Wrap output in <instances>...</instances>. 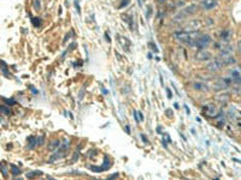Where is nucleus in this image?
<instances>
[{
  "label": "nucleus",
  "instance_id": "f257e3e1",
  "mask_svg": "<svg viewBox=\"0 0 241 180\" xmlns=\"http://www.w3.org/2000/svg\"><path fill=\"white\" fill-rule=\"evenodd\" d=\"M198 33L197 31H177L174 34V37L176 41L183 43V44H187L189 47H195V41L198 39Z\"/></svg>",
  "mask_w": 241,
  "mask_h": 180
},
{
  "label": "nucleus",
  "instance_id": "4be33fe9",
  "mask_svg": "<svg viewBox=\"0 0 241 180\" xmlns=\"http://www.w3.org/2000/svg\"><path fill=\"white\" fill-rule=\"evenodd\" d=\"M32 22H33V24H34L35 26H40V25H41V19H39V18H33Z\"/></svg>",
  "mask_w": 241,
  "mask_h": 180
},
{
  "label": "nucleus",
  "instance_id": "f03ea898",
  "mask_svg": "<svg viewBox=\"0 0 241 180\" xmlns=\"http://www.w3.org/2000/svg\"><path fill=\"white\" fill-rule=\"evenodd\" d=\"M69 148H70V142H69V139H64L63 143L60 144L59 148L54 151V154L51 156L50 162L57 161L58 159H63L64 156H66V154H68V151H69Z\"/></svg>",
  "mask_w": 241,
  "mask_h": 180
},
{
  "label": "nucleus",
  "instance_id": "aec40b11",
  "mask_svg": "<svg viewBox=\"0 0 241 180\" xmlns=\"http://www.w3.org/2000/svg\"><path fill=\"white\" fill-rule=\"evenodd\" d=\"M1 72H3V74H4V76H7V70H6V64L3 61L1 63Z\"/></svg>",
  "mask_w": 241,
  "mask_h": 180
},
{
  "label": "nucleus",
  "instance_id": "393cba45",
  "mask_svg": "<svg viewBox=\"0 0 241 180\" xmlns=\"http://www.w3.org/2000/svg\"><path fill=\"white\" fill-rule=\"evenodd\" d=\"M75 6H76V10H77V12L80 13V6H79V0H75Z\"/></svg>",
  "mask_w": 241,
  "mask_h": 180
},
{
  "label": "nucleus",
  "instance_id": "39448f33",
  "mask_svg": "<svg viewBox=\"0 0 241 180\" xmlns=\"http://www.w3.org/2000/svg\"><path fill=\"white\" fill-rule=\"evenodd\" d=\"M195 59L198 60V61H210V60H212V54H211L209 51H204V49H200L197 52V54H195Z\"/></svg>",
  "mask_w": 241,
  "mask_h": 180
},
{
  "label": "nucleus",
  "instance_id": "bb28decb",
  "mask_svg": "<svg viewBox=\"0 0 241 180\" xmlns=\"http://www.w3.org/2000/svg\"><path fill=\"white\" fill-rule=\"evenodd\" d=\"M237 51L241 53V39H240L239 42H237Z\"/></svg>",
  "mask_w": 241,
  "mask_h": 180
},
{
  "label": "nucleus",
  "instance_id": "a211bd4d",
  "mask_svg": "<svg viewBox=\"0 0 241 180\" xmlns=\"http://www.w3.org/2000/svg\"><path fill=\"white\" fill-rule=\"evenodd\" d=\"M11 172H12V174L13 175H19L21 174V169L17 167V166H14V164H12V166H11Z\"/></svg>",
  "mask_w": 241,
  "mask_h": 180
},
{
  "label": "nucleus",
  "instance_id": "dca6fc26",
  "mask_svg": "<svg viewBox=\"0 0 241 180\" xmlns=\"http://www.w3.org/2000/svg\"><path fill=\"white\" fill-rule=\"evenodd\" d=\"M134 116H135V121H136V123H141L142 120H144V115H142L141 112L135 111V112H134Z\"/></svg>",
  "mask_w": 241,
  "mask_h": 180
},
{
  "label": "nucleus",
  "instance_id": "f704fd0d",
  "mask_svg": "<svg viewBox=\"0 0 241 180\" xmlns=\"http://www.w3.org/2000/svg\"><path fill=\"white\" fill-rule=\"evenodd\" d=\"M240 71H241V67H240Z\"/></svg>",
  "mask_w": 241,
  "mask_h": 180
},
{
  "label": "nucleus",
  "instance_id": "423d86ee",
  "mask_svg": "<svg viewBox=\"0 0 241 180\" xmlns=\"http://www.w3.org/2000/svg\"><path fill=\"white\" fill-rule=\"evenodd\" d=\"M204 112H205V115L209 118H216L218 115V109L214 104H207V107H205Z\"/></svg>",
  "mask_w": 241,
  "mask_h": 180
},
{
  "label": "nucleus",
  "instance_id": "a878e982",
  "mask_svg": "<svg viewBox=\"0 0 241 180\" xmlns=\"http://www.w3.org/2000/svg\"><path fill=\"white\" fill-rule=\"evenodd\" d=\"M167 93H168V97H169V99H171V97H172V94H171V90H170L169 88L167 89Z\"/></svg>",
  "mask_w": 241,
  "mask_h": 180
},
{
  "label": "nucleus",
  "instance_id": "2f4dec72",
  "mask_svg": "<svg viewBox=\"0 0 241 180\" xmlns=\"http://www.w3.org/2000/svg\"><path fill=\"white\" fill-rule=\"evenodd\" d=\"M126 130H127V133H130V129H129V126H126Z\"/></svg>",
  "mask_w": 241,
  "mask_h": 180
},
{
  "label": "nucleus",
  "instance_id": "6e6552de",
  "mask_svg": "<svg viewBox=\"0 0 241 180\" xmlns=\"http://www.w3.org/2000/svg\"><path fill=\"white\" fill-rule=\"evenodd\" d=\"M200 6L204 10H211V9H214L215 6H217V1H216V0H203Z\"/></svg>",
  "mask_w": 241,
  "mask_h": 180
},
{
  "label": "nucleus",
  "instance_id": "4468645a",
  "mask_svg": "<svg viewBox=\"0 0 241 180\" xmlns=\"http://www.w3.org/2000/svg\"><path fill=\"white\" fill-rule=\"evenodd\" d=\"M216 100L218 102H222V103H225V102H228L229 101V94L227 93H222V94H218L216 96Z\"/></svg>",
  "mask_w": 241,
  "mask_h": 180
},
{
  "label": "nucleus",
  "instance_id": "412c9836",
  "mask_svg": "<svg viewBox=\"0 0 241 180\" xmlns=\"http://www.w3.org/2000/svg\"><path fill=\"white\" fill-rule=\"evenodd\" d=\"M41 174H42L41 172L36 171V172H32V173H28V174H27V178H32V176H35V175H41Z\"/></svg>",
  "mask_w": 241,
  "mask_h": 180
},
{
  "label": "nucleus",
  "instance_id": "f8f14e48",
  "mask_svg": "<svg viewBox=\"0 0 241 180\" xmlns=\"http://www.w3.org/2000/svg\"><path fill=\"white\" fill-rule=\"evenodd\" d=\"M193 88L195 90H200V91H207V90H209V86L206 85V83H201V82L193 83Z\"/></svg>",
  "mask_w": 241,
  "mask_h": 180
},
{
  "label": "nucleus",
  "instance_id": "f3484780",
  "mask_svg": "<svg viewBox=\"0 0 241 180\" xmlns=\"http://www.w3.org/2000/svg\"><path fill=\"white\" fill-rule=\"evenodd\" d=\"M195 10H197V6H195V5H190V6H188V7L183 11V13H188V14H190V13H194Z\"/></svg>",
  "mask_w": 241,
  "mask_h": 180
},
{
  "label": "nucleus",
  "instance_id": "b1692460",
  "mask_svg": "<svg viewBox=\"0 0 241 180\" xmlns=\"http://www.w3.org/2000/svg\"><path fill=\"white\" fill-rule=\"evenodd\" d=\"M1 172H3V175H7V171H6V167H4V163L1 164Z\"/></svg>",
  "mask_w": 241,
  "mask_h": 180
},
{
  "label": "nucleus",
  "instance_id": "473e14b6",
  "mask_svg": "<svg viewBox=\"0 0 241 180\" xmlns=\"http://www.w3.org/2000/svg\"><path fill=\"white\" fill-rule=\"evenodd\" d=\"M157 132H158V133H160V132H162V129H160V127H158V129H157Z\"/></svg>",
  "mask_w": 241,
  "mask_h": 180
},
{
  "label": "nucleus",
  "instance_id": "cd10ccee",
  "mask_svg": "<svg viewBox=\"0 0 241 180\" xmlns=\"http://www.w3.org/2000/svg\"><path fill=\"white\" fill-rule=\"evenodd\" d=\"M164 139H165V142H171V139H170V137L169 136H167V134H165V136H164Z\"/></svg>",
  "mask_w": 241,
  "mask_h": 180
},
{
  "label": "nucleus",
  "instance_id": "7c9ffc66",
  "mask_svg": "<svg viewBox=\"0 0 241 180\" xmlns=\"http://www.w3.org/2000/svg\"><path fill=\"white\" fill-rule=\"evenodd\" d=\"M141 138L144 139V142H145V143H147V142H148V141H147V138H146V136H145V134H141Z\"/></svg>",
  "mask_w": 241,
  "mask_h": 180
},
{
  "label": "nucleus",
  "instance_id": "6ab92c4d",
  "mask_svg": "<svg viewBox=\"0 0 241 180\" xmlns=\"http://www.w3.org/2000/svg\"><path fill=\"white\" fill-rule=\"evenodd\" d=\"M36 144H38V142H36V138H35V137H34V138H30V144L28 145V149H33Z\"/></svg>",
  "mask_w": 241,
  "mask_h": 180
},
{
  "label": "nucleus",
  "instance_id": "7ed1b4c3",
  "mask_svg": "<svg viewBox=\"0 0 241 180\" xmlns=\"http://www.w3.org/2000/svg\"><path fill=\"white\" fill-rule=\"evenodd\" d=\"M211 42H212V39H211V36L209 34H201L198 36L197 41H195V47H198L199 49H204Z\"/></svg>",
  "mask_w": 241,
  "mask_h": 180
},
{
  "label": "nucleus",
  "instance_id": "c756f323",
  "mask_svg": "<svg viewBox=\"0 0 241 180\" xmlns=\"http://www.w3.org/2000/svg\"><path fill=\"white\" fill-rule=\"evenodd\" d=\"M128 3H129V1H128V0H124V1H123L122 4H120V7H124V6H126V5L128 4Z\"/></svg>",
  "mask_w": 241,
  "mask_h": 180
},
{
  "label": "nucleus",
  "instance_id": "9b49d317",
  "mask_svg": "<svg viewBox=\"0 0 241 180\" xmlns=\"http://www.w3.org/2000/svg\"><path fill=\"white\" fill-rule=\"evenodd\" d=\"M230 77L233 78L234 82H239L241 81V71L240 69H234L230 71Z\"/></svg>",
  "mask_w": 241,
  "mask_h": 180
},
{
  "label": "nucleus",
  "instance_id": "ddd939ff",
  "mask_svg": "<svg viewBox=\"0 0 241 180\" xmlns=\"http://www.w3.org/2000/svg\"><path fill=\"white\" fill-rule=\"evenodd\" d=\"M59 145H60V142H59L58 139H53V141H51V142L48 143L47 149L50 150V151H56V150L59 148Z\"/></svg>",
  "mask_w": 241,
  "mask_h": 180
},
{
  "label": "nucleus",
  "instance_id": "2eb2a0df",
  "mask_svg": "<svg viewBox=\"0 0 241 180\" xmlns=\"http://www.w3.org/2000/svg\"><path fill=\"white\" fill-rule=\"evenodd\" d=\"M219 36H221V39H222L223 41L227 42V41H229V39H230V31H229V30H223Z\"/></svg>",
  "mask_w": 241,
  "mask_h": 180
},
{
  "label": "nucleus",
  "instance_id": "5701e85b",
  "mask_svg": "<svg viewBox=\"0 0 241 180\" xmlns=\"http://www.w3.org/2000/svg\"><path fill=\"white\" fill-rule=\"evenodd\" d=\"M1 112H3V114H10V109L4 107V106H1Z\"/></svg>",
  "mask_w": 241,
  "mask_h": 180
},
{
  "label": "nucleus",
  "instance_id": "9d476101",
  "mask_svg": "<svg viewBox=\"0 0 241 180\" xmlns=\"http://www.w3.org/2000/svg\"><path fill=\"white\" fill-rule=\"evenodd\" d=\"M110 161H109V159L108 157H105V163H104V166H101V167H90V169L92 171H94V172H101V171H106L109 167H110Z\"/></svg>",
  "mask_w": 241,
  "mask_h": 180
},
{
  "label": "nucleus",
  "instance_id": "20e7f679",
  "mask_svg": "<svg viewBox=\"0 0 241 180\" xmlns=\"http://www.w3.org/2000/svg\"><path fill=\"white\" fill-rule=\"evenodd\" d=\"M223 63H222V60L221 59H215V60H210L209 64H207V70L210 72H217L219 71L222 67H223Z\"/></svg>",
  "mask_w": 241,
  "mask_h": 180
},
{
  "label": "nucleus",
  "instance_id": "72a5a7b5",
  "mask_svg": "<svg viewBox=\"0 0 241 180\" xmlns=\"http://www.w3.org/2000/svg\"><path fill=\"white\" fill-rule=\"evenodd\" d=\"M159 1H160V3H163V1H165V0H159Z\"/></svg>",
  "mask_w": 241,
  "mask_h": 180
},
{
  "label": "nucleus",
  "instance_id": "1a4fd4ad",
  "mask_svg": "<svg viewBox=\"0 0 241 180\" xmlns=\"http://www.w3.org/2000/svg\"><path fill=\"white\" fill-rule=\"evenodd\" d=\"M199 26H200V22L199 21H192V22H189L187 24L186 31H197Z\"/></svg>",
  "mask_w": 241,
  "mask_h": 180
},
{
  "label": "nucleus",
  "instance_id": "c85d7f7f",
  "mask_svg": "<svg viewBox=\"0 0 241 180\" xmlns=\"http://www.w3.org/2000/svg\"><path fill=\"white\" fill-rule=\"evenodd\" d=\"M5 101H6V102H7V103H9V104H14V103H16V102H14V101H13V100H7V99H6V100H5Z\"/></svg>",
  "mask_w": 241,
  "mask_h": 180
},
{
  "label": "nucleus",
  "instance_id": "0eeeda50",
  "mask_svg": "<svg viewBox=\"0 0 241 180\" xmlns=\"http://www.w3.org/2000/svg\"><path fill=\"white\" fill-rule=\"evenodd\" d=\"M219 59L222 60V63H223V65H224V66H229V65H233V64H235V63H236V60H235V58L233 56V54H230V55H223V56H219Z\"/></svg>",
  "mask_w": 241,
  "mask_h": 180
}]
</instances>
